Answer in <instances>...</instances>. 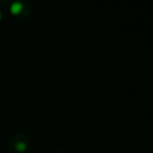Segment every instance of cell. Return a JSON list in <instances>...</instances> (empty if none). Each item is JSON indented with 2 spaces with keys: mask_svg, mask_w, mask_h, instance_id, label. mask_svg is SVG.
<instances>
[{
  "mask_svg": "<svg viewBox=\"0 0 153 153\" xmlns=\"http://www.w3.org/2000/svg\"><path fill=\"white\" fill-rule=\"evenodd\" d=\"M21 10H22V4L20 2H14L12 4V6H10V12L13 14H19L21 12Z\"/></svg>",
  "mask_w": 153,
  "mask_h": 153,
  "instance_id": "cell-1",
  "label": "cell"
},
{
  "mask_svg": "<svg viewBox=\"0 0 153 153\" xmlns=\"http://www.w3.org/2000/svg\"><path fill=\"white\" fill-rule=\"evenodd\" d=\"M26 148H27L26 144L23 143V142H18V143L16 144V149L18 150V151L20 152V153L24 152L25 150H26Z\"/></svg>",
  "mask_w": 153,
  "mask_h": 153,
  "instance_id": "cell-2",
  "label": "cell"
},
{
  "mask_svg": "<svg viewBox=\"0 0 153 153\" xmlns=\"http://www.w3.org/2000/svg\"><path fill=\"white\" fill-rule=\"evenodd\" d=\"M0 19H1V13H0Z\"/></svg>",
  "mask_w": 153,
  "mask_h": 153,
  "instance_id": "cell-3",
  "label": "cell"
}]
</instances>
